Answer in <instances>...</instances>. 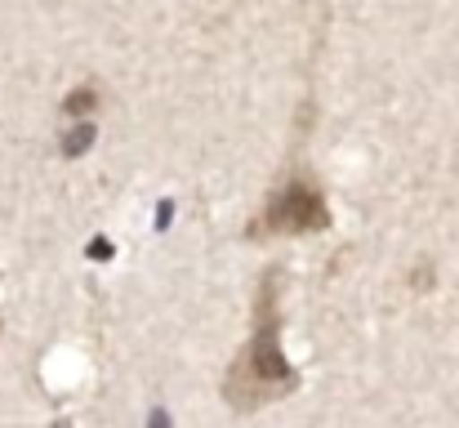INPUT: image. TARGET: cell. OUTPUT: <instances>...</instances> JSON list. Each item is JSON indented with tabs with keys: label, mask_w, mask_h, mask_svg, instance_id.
<instances>
[{
	"label": "cell",
	"mask_w": 459,
	"mask_h": 428,
	"mask_svg": "<svg viewBox=\"0 0 459 428\" xmlns=\"http://www.w3.org/2000/svg\"><path fill=\"white\" fill-rule=\"evenodd\" d=\"M277 290L273 282L259 290V317H255V335L250 344L237 353L232 371H228V384H223V397L237 406V411H255L273 397H286L295 389V371L290 362L281 357V335H277Z\"/></svg>",
	"instance_id": "obj_1"
},
{
	"label": "cell",
	"mask_w": 459,
	"mask_h": 428,
	"mask_svg": "<svg viewBox=\"0 0 459 428\" xmlns=\"http://www.w3.org/2000/svg\"><path fill=\"white\" fill-rule=\"evenodd\" d=\"M325 228V201L321 192L307 183V179H290L268 205H264V219L255 223V232H316Z\"/></svg>",
	"instance_id": "obj_2"
},
{
	"label": "cell",
	"mask_w": 459,
	"mask_h": 428,
	"mask_svg": "<svg viewBox=\"0 0 459 428\" xmlns=\"http://www.w3.org/2000/svg\"><path fill=\"white\" fill-rule=\"evenodd\" d=\"M94 103H99V94H94V90L85 85V90H76V94H67V103H63V108H67L72 117H81V112H90Z\"/></svg>",
	"instance_id": "obj_3"
},
{
	"label": "cell",
	"mask_w": 459,
	"mask_h": 428,
	"mask_svg": "<svg viewBox=\"0 0 459 428\" xmlns=\"http://www.w3.org/2000/svg\"><path fill=\"white\" fill-rule=\"evenodd\" d=\"M94 143V126H81V130H72V139H67V152L76 156V152H85Z\"/></svg>",
	"instance_id": "obj_4"
}]
</instances>
